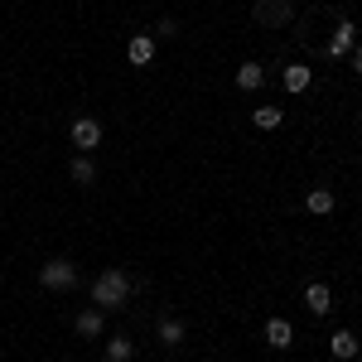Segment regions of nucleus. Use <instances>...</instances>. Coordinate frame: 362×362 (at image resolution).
I'll return each instance as SVG.
<instances>
[{
    "instance_id": "9d476101",
    "label": "nucleus",
    "mask_w": 362,
    "mask_h": 362,
    "mask_svg": "<svg viewBox=\"0 0 362 362\" xmlns=\"http://www.w3.org/2000/svg\"><path fill=\"white\" fill-rule=\"evenodd\" d=\"M305 305H309V314H329V309H334V295H329V285L309 280V285H305Z\"/></svg>"
},
{
    "instance_id": "7ed1b4c3",
    "label": "nucleus",
    "mask_w": 362,
    "mask_h": 362,
    "mask_svg": "<svg viewBox=\"0 0 362 362\" xmlns=\"http://www.w3.org/2000/svg\"><path fill=\"white\" fill-rule=\"evenodd\" d=\"M251 20L261 29H285L295 20V0H256L251 5Z\"/></svg>"
},
{
    "instance_id": "20e7f679",
    "label": "nucleus",
    "mask_w": 362,
    "mask_h": 362,
    "mask_svg": "<svg viewBox=\"0 0 362 362\" xmlns=\"http://www.w3.org/2000/svg\"><path fill=\"white\" fill-rule=\"evenodd\" d=\"M353 49H358V25H353V20H338V29L329 34V44H324V54L329 58H348Z\"/></svg>"
},
{
    "instance_id": "a211bd4d",
    "label": "nucleus",
    "mask_w": 362,
    "mask_h": 362,
    "mask_svg": "<svg viewBox=\"0 0 362 362\" xmlns=\"http://www.w3.org/2000/svg\"><path fill=\"white\" fill-rule=\"evenodd\" d=\"M155 34H160V39H174V34H179V25H174V20H160V25H155Z\"/></svg>"
},
{
    "instance_id": "423d86ee",
    "label": "nucleus",
    "mask_w": 362,
    "mask_h": 362,
    "mask_svg": "<svg viewBox=\"0 0 362 362\" xmlns=\"http://www.w3.org/2000/svg\"><path fill=\"white\" fill-rule=\"evenodd\" d=\"M329 353H334L338 362H353V358H362V343H358V334H348V329L329 334Z\"/></svg>"
},
{
    "instance_id": "9b49d317",
    "label": "nucleus",
    "mask_w": 362,
    "mask_h": 362,
    "mask_svg": "<svg viewBox=\"0 0 362 362\" xmlns=\"http://www.w3.org/2000/svg\"><path fill=\"white\" fill-rule=\"evenodd\" d=\"M261 83H266V68H261V63H242V68H237V87H242V92H256Z\"/></svg>"
},
{
    "instance_id": "2eb2a0df",
    "label": "nucleus",
    "mask_w": 362,
    "mask_h": 362,
    "mask_svg": "<svg viewBox=\"0 0 362 362\" xmlns=\"http://www.w3.org/2000/svg\"><path fill=\"white\" fill-rule=\"evenodd\" d=\"M155 338H160L165 348H179V343H184V319H165V324L155 329Z\"/></svg>"
},
{
    "instance_id": "f3484780",
    "label": "nucleus",
    "mask_w": 362,
    "mask_h": 362,
    "mask_svg": "<svg viewBox=\"0 0 362 362\" xmlns=\"http://www.w3.org/2000/svg\"><path fill=\"white\" fill-rule=\"evenodd\" d=\"M73 184H97V165H92L87 155H78V160H73Z\"/></svg>"
},
{
    "instance_id": "ddd939ff",
    "label": "nucleus",
    "mask_w": 362,
    "mask_h": 362,
    "mask_svg": "<svg viewBox=\"0 0 362 362\" xmlns=\"http://www.w3.org/2000/svg\"><path fill=\"white\" fill-rule=\"evenodd\" d=\"M305 208L314 213V218H324V213H334V194H329V189H309V194H305Z\"/></svg>"
},
{
    "instance_id": "dca6fc26",
    "label": "nucleus",
    "mask_w": 362,
    "mask_h": 362,
    "mask_svg": "<svg viewBox=\"0 0 362 362\" xmlns=\"http://www.w3.org/2000/svg\"><path fill=\"white\" fill-rule=\"evenodd\" d=\"M251 121H256V131H276L280 121H285V112H280V107H256Z\"/></svg>"
},
{
    "instance_id": "0eeeda50",
    "label": "nucleus",
    "mask_w": 362,
    "mask_h": 362,
    "mask_svg": "<svg viewBox=\"0 0 362 362\" xmlns=\"http://www.w3.org/2000/svg\"><path fill=\"white\" fill-rule=\"evenodd\" d=\"M126 58H131L136 68H150V63H155V34H136V39L126 44Z\"/></svg>"
},
{
    "instance_id": "4468645a",
    "label": "nucleus",
    "mask_w": 362,
    "mask_h": 362,
    "mask_svg": "<svg viewBox=\"0 0 362 362\" xmlns=\"http://www.w3.org/2000/svg\"><path fill=\"white\" fill-rule=\"evenodd\" d=\"M136 358V343H131V338H107V362H131Z\"/></svg>"
},
{
    "instance_id": "f257e3e1",
    "label": "nucleus",
    "mask_w": 362,
    "mask_h": 362,
    "mask_svg": "<svg viewBox=\"0 0 362 362\" xmlns=\"http://www.w3.org/2000/svg\"><path fill=\"white\" fill-rule=\"evenodd\" d=\"M131 290H136V280L126 276V271H102V276L92 280V305L102 309V314H112V309H126L131 305Z\"/></svg>"
},
{
    "instance_id": "6ab92c4d",
    "label": "nucleus",
    "mask_w": 362,
    "mask_h": 362,
    "mask_svg": "<svg viewBox=\"0 0 362 362\" xmlns=\"http://www.w3.org/2000/svg\"><path fill=\"white\" fill-rule=\"evenodd\" d=\"M353 73L362 78V39H358V49H353Z\"/></svg>"
},
{
    "instance_id": "6e6552de",
    "label": "nucleus",
    "mask_w": 362,
    "mask_h": 362,
    "mask_svg": "<svg viewBox=\"0 0 362 362\" xmlns=\"http://www.w3.org/2000/svg\"><path fill=\"white\" fill-rule=\"evenodd\" d=\"M280 83H285V92H290V97H300V92H309V83H314V73H309V63H290Z\"/></svg>"
},
{
    "instance_id": "1a4fd4ad",
    "label": "nucleus",
    "mask_w": 362,
    "mask_h": 362,
    "mask_svg": "<svg viewBox=\"0 0 362 362\" xmlns=\"http://www.w3.org/2000/svg\"><path fill=\"white\" fill-rule=\"evenodd\" d=\"M266 343H271L276 353H285V348L295 343V329H290V319H266Z\"/></svg>"
},
{
    "instance_id": "f03ea898",
    "label": "nucleus",
    "mask_w": 362,
    "mask_h": 362,
    "mask_svg": "<svg viewBox=\"0 0 362 362\" xmlns=\"http://www.w3.org/2000/svg\"><path fill=\"white\" fill-rule=\"evenodd\" d=\"M39 285H44V290H78V261H68V256L44 261V266H39Z\"/></svg>"
},
{
    "instance_id": "f8f14e48",
    "label": "nucleus",
    "mask_w": 362,
    "mask_h": 362,
    "mask_svg": "<svg viewBox=\"0 0 362 362\" xmlns=\"http://www.w3.org/2000/svg\"><path fill=\"white\" fill-rule=\"evenodd\" d=\"M73 329H78L83 338H102V309H97V305H92V309H83Z\"/></svg>"
},
{
    "instance_id": "39448f33",
    "label": "nucleus",
    "mask_w": 362,
    "mask_h": 362,
    "mask_svg": "<svg viewBox=\"0 0 362 362\" xmlns=\"http://www.w3.org/2000/svg\"><path fill=\"white\" fill-rule=\"evenodd\" d=\"M73 145H78V155H92L102 145V121L97 116H78L73 121Z\"/></svg>"
}]
</instances>
